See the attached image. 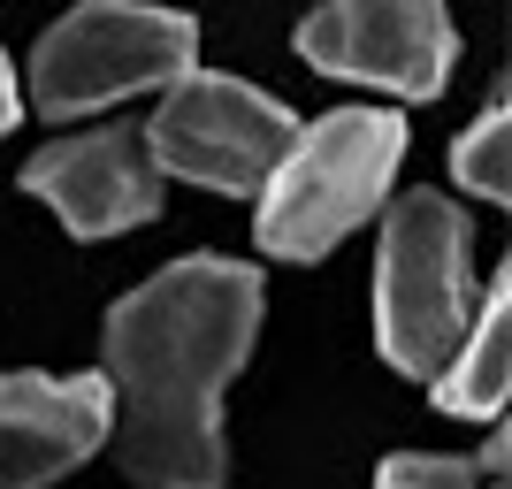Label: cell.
Listing matches in <instances>:
<instances>
[{
	"label": "cell",
	"mask_w": 512,
	"mask_h": 489,
	"mask_svg": "<svg viewBox=\"0 0 512 489\" xmlns=\"http://www.w3.org/2000/svg\"><path fill=\"white\" fill-rule=\"evenodd\" d=\"M505 467V436H490L482 459H459V451H390L375 489H490L482 474Z\"/></svg>",
	"instance_id": "11"
},
{
	"label": "cell",
	"mask_w": 512,
	"mask_h": 489,
	"mask_svg": "<svg viewBox=\"0 0 512 489\" xmlns=\"http://www.w3.org/2000/svg\"><path fill=\"white\" fill-rule=\"evenodd\" d=\"M451 176L467 184V192H482L490 207H505L512 199V107L490 100V115H474L467 130H459V146H451Z\"/></svg>",
	"instance_id": "10"
},
{
	"label": "cell",
	"mask_w": 512,
	"mask_h": 489,
	"mask_svg": "<svg viewBox=\"0 0 512 489\" xmlns=\"http://www.w3.org/2000/svg\"><path fill=\"white\" fill-rule=\"evenodd\" d=\"M474 321V260H467V214L444 192H406L383 214L375 253V344L398 375H444Z\"/></svg>",
	"instance_id": "4"
},
{
	"label": "cell",
	"mask_w": 512,
	"mask_h": 489,
	"mask_svg": "<svg viewBox=\"0 0 512 489\" xmlns=\"http://www.w3.org/2000/svg\"><path fill=\"white\" fill-rule=\"evenodd\" d=\"M260 337V268L222 253L169 260L107 314L115 459L146 489H222V390Z\"/></svg>",
	"instance_id": "1"
},
{
	"label": "cell",
	"mask_w": 512,
	"mask_h": 489,
	"mask_svg": "<svg viewBox=\"0 0 512 489\" xmlns=\"http://www.w3.org/2000/svg\"><path fill=\"white\" fill-rule=\"evenodd\" d=\"M505 390H512V276L497 268L490 298H482V321H467L459 352L436 375V405L459 413V421H497Z\"/></svg>",
	"instance_id": "9"
},
{
	"label": "cell",
	"mask_w": 512,
	"mask_h": 489,
	"mask_svg": "<svg viewBox=\"0 0 512 489\" xmlns=\"http://www.w3.org/2000/svg\"><path fill=\"white\" fill-rule=\"evenodd\" d=\"M199 23L184 8H153V0H85L69 8L39 46H31V107L46 123H77L130 92H169L192 77Z\"/></svg>",
	"instance_id": "3"
},
{
	"label": "cell",
	"mask_w": 512,
	"mask_h": 489,
	"mask_svg": "<svg viewBox=\"0 0 512 489\" xmlns=\"http://www.w3.org/2000/svg\"><path fill=\"white\" fill-rule=\"evenodd\" d=\"M146 130V153L161 176H184V184H207V192H260L276 161L299 138V115L283 100H268L245 77H214V69H192L161 92Z\"/></svg>",
	"instance_id": "5"
},
{
	"label": "cell",
	"mask_w": 512,
	"mask_h": 489,
	"mask_svg": "<svg viewBox=\"0 0 512 489\" xmlns=\"http://www.w3.org/2000/svg\"><path fill=\"white\" fill-rule=\"evenodd\" d=\"M16 115H23V92H16V69H8V54H0V138L16 130Z\"/></svg>",
	"instance_id": "12"
},
{
	"label": "cell",
	"mask_w": 512,
	"mask_h": 489,
	"mask_svg": "<svg viewBox=\"0 0 512 489\" xmlns=\"http://www.w3.org/2000/svg\"><path fill=\"white\" fill-rule=\"evenodd\" d=\"M115 428L107 375H0V489H46L77 474Z\"/></svg>",
	"instance_id": "8"
},
{
	"label": "cell",
	"mask_w": 512,
	"mask_h": 489,
	"mask_svg": "<svg viewBox=\"0 0 512 489\" xmlns=\"http://www.w3.org/2000/svg\"><path fill=\"white\" fill-rule=\"evenodd\" d=\"M23 192L62 214L69 237H115L161 214V169L146 153V130L115 123V130H77V138H54L46 153H31Z\"/></svg>",
	"instance_id": "7"
},
{
	"label": "cell",
	"mask_w": 512,
	"mask_h": 489,
	"mask_svg": "<svg viewBox=\"0 0 512 489\" xmlns=\"http://www.w3.org/2000/svg\"><path fill=\"white\" fill-rule=\"evenodd\" d=\"M299 54L344 85L436 100L459 62V31H451L444 0H321L299 23Z\"/></svg>",
	"instance_id": "6"
},
{
	"label": "cell",
	"mask_w": 512,
	"mask_h": 489,
	"mask_svg": "<svg viewBox=\"0 0 512 489\" xmlns=\"http://www.w3.org/2000/svg\"><path fill=\"white\" fill-rule=\"evenodd\" d=\"M406 161V115L390 107H337L291 138L276 176L260 184L253 237L276 260H321L390 199V176Z\"/></svg>",
	"instance_id": "2"
}]
</instances>
